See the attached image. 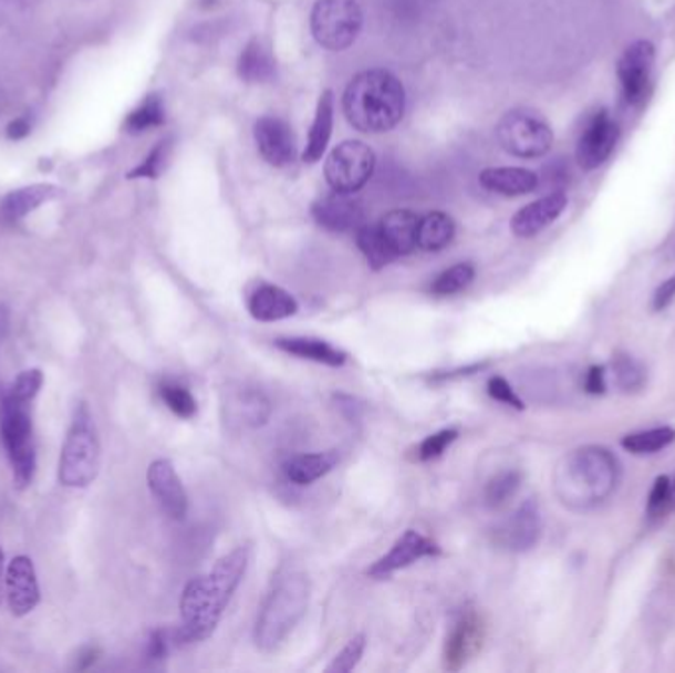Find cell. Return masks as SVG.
Wrapping results in <instances>:
<instances>
[{
  "label": "cell",
  "instance_id": "43",
  "mask_svg": "<svg viewBox=\"0 0 675 673\" xmlns=\"http://www.w3.org/2000/svg\"><path fill=\"white\" fill-rule=\"evenodd\" d=\"M675 299V275H672L669 279L662 282L660 287H657L656 291H654V297H652V309L657 310H666Z\"/></svg>",
  "mask_w": 675,
  "mask_h": 673
},
{
  "label": "cell",
  "instance_id": "45",
  "mask_svg": "<svg viewBox=\"0 0 675 673\" xmlns=\"http://www.w3.org/2000/svg\"><path fill=\"white\" fill-rule=\"evenodd\" d=\"M606 373H604L603 365H593L586 375H584V390L589 393H604L606 390V382H604Z\"/></svg>",
  "mask_w": 675,
  "mask_h": 673
},
{
  "label": "cell",
  "instance_id": "44",
  "mask_svg": "<svg viewBox=\"0 0 675 673\" xmlns=\"http://www.w3.org/2000/svg\"><path fill=\"white\" fill-rule=\"evenodd\" d=\"M168 648H170V642H168L165 630H156V632L150 634L146 654H148L150 660H163L168 654Z\"/></svg>",
  "mask_w": 675,
  "mask_h": 673
},
{
  "label": "cell",
  "instance_id": "18",
  "mask_svg": "<svg viewBox=\"0 0 675 673\" xmlns=\"http://www.w3.org/2000/svg\"><path fill=\"white\" fill-rule=\"evenodd\" d=\"M312 218L320 228L330 231H352L364 224L362 204L346 191H332L312 206Z\"/></svg>",
  "mask_w": 675,
  "mask_h": 673
},
{
  "label": "cell",
  "instance_id": "17",
  "mask_svg": "<svg viewBox=\"0 0 675 673\" xmlns=\"http://www.w3.org/2000/svg\"><path fill=\"white\" fill-rule=\"evenodd\" d=\"M7 597H9L10 612L14 617H27L37 609L40 602V587H38L37 569L32 559L27 556L14 557L7 569Z\"/></svg>",
  "mask_w": 675,
  "mask_h": 673
},
{
  "label": "cell",
  "instance_id": "41",
  "mask_svg": "<svg viewBox=\"0 0 675 673\" xmlns=\"http://www.w3.org/2000/svg\"><path fill=\"white\" fill-rule=\"evenodd\" d=\"M669 491H672V483L667 476H657L654 488L650 491L648 514L650 516H660L662 511L669 508Z\"/></svg>",
  "mask_w": 675,
  "mask_h": 673
},
{
  "label": "cell",
  "instance_id": "12",
  "mask_svg": "<svg viewBox=\"0 0 675 673\" xmlns=\"http://www.w3.org/2000/svg\"><path fill=\"white\" fill-rule=\"evenodd\" d=\"M440 553V547L429 539V537L423 536L415 529H407L395 543L392 549L385 553L384 557H380L370 569H367V577L372 579H385L390 574L397 573L399 569H405L409 565L417 563L419 559L425 557L438 556Z\"/></svg>",
  "mask_w": 675,
  "mask_h": 673
},
{
  "label": "cell",
  "instance_id": "47",
  "mask_svg": "<svg viewBox=\"0 0 675 673\" xmlns=\"http://www.w3.org/2000/svg\"><path fill=\"white\" fill-rule=\"evenodd\" d=\"M30 135V121L28 117H19L14 118L12 123H9V127H7V137L10 141H22V138L28 137Z\"/></svg>",
  "mask_w": 675,
  "mask_h": 673
},
{
  "label": "cell",
  "instance_id": "15",
  "mask_svg": "<svg viewBox=\"0 0 675 673\" xmlns=\"http://www.w3.org/2000/svg\"><path fill=\"white\" fill-rule=\"evenodd\" d=\"M541 531H543V521L538 501L526 500L510 518L503 521L502 528L498 529V541L510 551L526 553L538 546Z\"/></svg>",
  "mask_w": 675,
  "mask_h": 673
},
{
  "label": "cell",
  "instance_id": "1",
  "mask_svg": "<svg viewBox=\"0 0 675 673\" xmlns=\"http://www.w3.org/2000/svg\"><path fill=\"white\" fill-rule=\"evenodd\" d=\"M251 559V546H239L221 557L214 569L184 587L180 599L183 627L178 640L186 644L204 642L216 632L231 597L243 581Z\"/></svg>",
  "mask_w": 675,
  "mask_h": 673
},
{
  "label": "cell",
  "instance_id": "51",
  "mask_svg": "<svg viewBox=\"0 0 675 673\" xmlns=\"http://www.w3.org/2000/svg\"><path fill=\"white\" fill-rule=\"evenodd\" d=\"M669 508H675V480L672 483V491H669Z\"/></svg>",
  "mask_w": 675,
  "mask_h": 673
},
{
  "label": "cell",
  "instance_id": "24",
  "mask_svg": "<svg viewBox=\"0 0 675 673\" xmlns=\"http://www.w3.org/2000/svg\"><path fill=\"white\" fill-rule=\"evenodd\" d=\"M274 346L279 348L284 354L297 355L301 360H311V362L329 365V367H342L347 360L346 352L338 350V348L320 340V338H277Z\"/></svg>",
  "mask_w": 675,
  "mask_h": 673
},
{
  "label": "cell",
  "instance_id": "32",
  "mask_svg": "<svg viewBox=\"0 0 675 673\" xmlns=\"http://www.w3.org/2000/svg\"><path fill=\"white\" fill-rule=\"evenodd\" d=\"M675 443V428L656 427L648 431L632 433L622 438L621 445L632 455H652L657 451H664Z\"/></svg>",
  "mask_w": 675,
  "mask_h": 673
},
{
  "label": "cell",
  "instance_id": "19",
  "mask_svg": "<svg viewBox=\"0 0 675 673\" xmlns=\"http://www.w3.org/2000/svg\"><path fill=\"white\" fill-rule=\"evenodd\" d=\"M256 143L261 156L273 166L292 163L297 141L292 127L281 117L266 115L256 123Z\"/></svg>",
  "mask_w": 675,
  "mask_h": 673
},
{
  "label": "cell",
  "instance_id": "22",
  "mask_svg": "<svg viewBox=\"0 0 675 673\" xmlns=\"http://www.w3.org/2000/svg\"><path fill=\"white\" fill-rule=\"evenodd\" d=\"M60 196V188L54 184H32L19 190H12L0 201V218L4 221H20L28 214L37 211L42 204Z\"/></svg>",
  "mask_w": 675,
  "mask_h": 673
},
{
  "label": "cell",
  "instance_id": "9",
  "mask_svg": "<svg viewBox=\"0 0 675 673\" xmlns=\"http://www.w3.org/2000/svg\"><path fill=\"white\" fill-rule=\"evenodd\" d=\"M374 168V151L360 141H346L330 153L324 173L332 190L354 194L364 188Z\"/></svg>",
  "mask_w": 675,
  "mask_h": 673
},
{
  "label": "cell",
  "instance_id": "10",
  "mask_svg": "<svg viewBox=\"0 0 675 673\" xmlns=\"http://www.w3.org/2000/svg\"><path fill=\"white\" fill-rule=\"evenodd\" d=\"M621 138V127L606 110L594 111L586 118L577 141V163L583 170H594L611 158Z\"/></svg>",
  "mask_w": 675,
  "mask_h": 673
},
{
  "label": "cell",
  "instance_id": "8",
  "mask_svg": "<svg viewBox=\"0 0 675 673\" xmlns=\"http://www.w3.org/2000/svg\"><path fill=\"white\" fill-rule=\"evenodd\" d=\"M496 133L503 151L520 158L548 155L553 146V128L533 111H510L498 123Z\"/></svg>",
  "mask_w": 675,
  "mask_h": 673
},
{
  "label": "cell",
  "instance_id": "39",
  "mask_svg": "<svg viewBox=\"0 0 675 673\" xmlns=\"http://www.w3.org/2000/svg\"><path fill=\"white\" fill-rule=\"evenodd\" d=\"M42 383H44V373L40 372L38 367H32V370L20 373L19 377L10 383L9 390H4V392L14 400L32 403L42 390Z\"/></svg>",
  "mask_w": 675,
  "mask_h": 673
},
{
  "label": "cell",
  "instance_id": "11",
  "mask_svg": "<svg viewBox=\"0 0 675 673\" xmlns=\"http://www.w3.org/2000/svg\"><path fill=\"white\" fill-rule=\"evenodd\" d=\"M656 65V48L648 40H636L622 52L616 75L621 92L629 105H638L648 95L652 73Z\"/></svg>",
  "mask_w": 675,
  "mask_h": 673
},
{
  "label": "cell",
  "instance_id": "23",
  "mask_svg": "<svg viewBox=\"0 0 675 673\" xmlns=\"http://www.w3.org/2000/svg\"><path fill=\"white\" fill-rule=\"evenodd\" d=\"M419 219V216L409 209H393L390 214H385L382 221L377 224V228L384 234L385 241L390 244L395 256H409L411 251L417 247Z\"/></svg>",
  "mask_w": 675,
  "mask_h": 673
},
{
  "label": "cell",
  "instance_id": "38",
  "mask_svg": "<svg viewBox=\"0 0 675 673\" xmlns=\"http://www.w3.org/2000/svg\"><path fill=\"white\" fill-rule=\"evenodd\" d=\"M170 153V141H160L158 145L148 153L145 161L138 164L135 170L128 173L127 178L135 180V178H158L163 168H165L166 158Z\"/></svg>",
  "mask_w": 675,
  "mask_h": 673
},
{
  "label": "cell",
  "instance_id": "49",
  "mask_svg": "<svg viewBox=\"0 0 675 673\" xmlns=\"http://www.w3.org/2000/svg\"><path fill=\"white\" fill-rule=\"evenodd\" d=\"M2 571H4V556H2V549H0V602L4 597V579H2Z\"/></svg>",
  "mask_w": 675,
  "mask_h": 673
},
{
  "label": "cell",
  "instance_id": "30",
  "mask_svg": "<svg viewBox=\"0 0 675 673\" xmlns=\"http://www.w3.org/2000/svg\"><path fill=\"white\" fill-rule=\"evenodd\" d=\"M356 241L360 251L364 253L367 263H370L374 271L384 269V267H387V265L393 263L397 259V256L393 253L392 247L385 241L384 234L380 231L377 226L362 224L356 229Z\"/></svg>",
  "mask_w": 675,
  "mask_h": 673
},
{
  "label": "cell",
  "instance_id": "50",
  "mask_svg": "<svg viewBox=\"0 0 675 673\" xmlns=\"http://www.w3.org/2000/svg\"><path fill=\"white\" fill-rule=\"evenodd\" d=\"M198 2H200L201 9H211L218 0H198Z\"/></svg>",
  "mask_w": 675,
  "mask_h": 673
},
{
  "label": "cell",
  "instance_id": "2",
  "mask_svg": "<svg viewBox=\"0 0 675 673\" xmlns=\"http://www.w3.org/2000/svg\"><path fill=\"white\" fill-rule=\"evenodd\" d=\"M621 476V463L609 448L581 446L557 466V496L571 510H589L619 488Z\"/></svg>",
  "mask_w": 675,
  "mask_h": 673
},
{
  "label": "cell",
  "instance_id": "13",
  "mask_svg": "<svg viewBox=\"0 0 675 673\" xmlns=\"http://www.w3.org/2000/svg\"><path fill=\"white\" fill-rule=\"evenodd\" d=\"M486 628H484L482 617L476 612H465L455 622L450 634L445 642V667L448 672L463 670L480 650H482Z\"/></svg>",
  "mask_w": 675,
  "mask_h": 673
},
{
  "label": "cell",
  "instance_id": "27",
  "mask_svg": "<svg viewBox=\"0 0 675 673\" xmlns=\"http://www.w3.org/2000/svg\"><path fill=\"white\" fill-rule=\"evenodd\" d=\"M332 125H334V95L326 90L320 95L319 105H316V115L312 121L309 143L302 153L304 163H319L322 155L326 153V146L332 137Z\"/></svg>",
  "mask_w": 675,
  "mask_h": 673
},
{
  "label": "cell",
  "instance_id": "5",
  "mask_svg": "<svg viewBox=\"0 0 675 673\" xmlns=\"http://www.w3.org/2000/svg\"><path fill=\"white\" fill-rule=\"evenodd\" d=\"M101 466V443L87 403H80L68 431L58 478L68 488H87L97 478Z\"/></svg>",
  "mask_w": 675,
  "mask_h": 673
},
{
  "label": "cell",
  "instance_id": "46",
  "mask_svg": "<svg viewBox=\"0 0 675 673\" xmlns=\"http://www.w3.org/2000/svg\"><path fill=\"white\" fill-rule=\"evenodd\" d=\"M101 650L97 646L83 648L82 652L77 654L75 660V670L83 672V670H90L97 660H100Z\"/></svg>",
  "mask_w": 675,
  "mask_h": 673
},
{
  "label": "cell",
  "instance_id": "42",
  "mask_svg": "<svg viewBox=\"0 0 675 673\" xmlns=\"http://www.w3.org/2000/svg\"><path fill=\"white\" fill-rule=\"evenodd\" d=\"M488 393H490L492 400L506 403V405H510L513 410H526L523 401L518 397V393L513 392V387L503 377H492L488 382Z\"/></svg>",
  "mask_w": 675,
  "mask_h": 673
},
{
  "label": "cell",
  "instance_id": "33",
  "mask_svg": "<svg viewBox=\"0 0 675 673\" xmlns=\"http://www.w3.org/2000/svg\"><path fill=\"white\" fill-rule=\"evenodd\" d=\"M475 267L470 263H458L450 267L447 271L438 275L437 279L430 284V291L437 297H448L465 291L470 282L475 281Z\"/></svg>",
  "mask_w": 675,
  "mask_h": 673
},
{
  "label": "cell",
  "instance_id": "31",
  "mask_svg": "<svg viewBox=\"0 0 675 673\" xmlns=\"http://www.w3.org/2000/svg\"><path fill=\"white\" fill-rule=\"evenodd\" d=\"M165 103H163V97L153 93V95H148V97L138 105L137 110H133L128 113L127 121H125V131L131 133V135H141V133L150 131V128L165 125Z\"/></svg>",
  "mask_w": 675,
  "mask_h": 673
},
{
  "label": "cell",
  "instance_id": "28",
  "mask_svg": "<svg viewBox=\"0 0 675 673\" xmlns=\"http://www.w3.org/2000/svg\"><path fill=\"white\" fill-rule=\"evenodd\" d=\"M239 77L247 83L269 82L274 75V60L261 40H251L239 55Z\"/></svg>",
  "mask_w": 675,
  "mask_h": 673
},
{
  "label": "cell",
  "instance_id": "26",
  "mask_svg": "<svg viewBox=\"0 0 675 673\" xmlns=\"http://www.w3.org/2000/svg\"><path fill=\"white\" fill-rule=\"evenodd\" d=\"M340 463L336 451H324V453H311V455L291 456L283 465L287 480L297 486H309L332 473Z\"/></svg>",
  "mask_w": 675,
  "mask_h": 673
},
{
  "label": "cell",
  "instance_id": "20",
  "mask_svg": "<svg viewBox=\"0 0 675 673\" xmlns=\"http://www.w3.org/2000/svg\"><path fill=\"white\" fill-rule=\"evenodd\" d=\"M567 204L569 200L563 191H551L548 196L523 206L511 218L510 228L513 236L523 237V239L538 236L565 211Z\"/></svg>",
  "mask_w": 675,
  "mask_h": 673
},
{
  "label": "cell",
  "instance_id": "21",
  "mask_svg": "<svg viewBox=\"0 0 675 673\" xmlns=\"http://www.w3.org/2000/svg\"><path fill=\"white\" fill-rule=\"evenodd\" d=\"M247 309L259 322H277V320L294 317L299 310V302L291 292L266 282V284H259L256 291L249 294Z\"/></svg>",
  "mask_w": 675,
  "mask_h": 673
},
{
  "label": "cell",
  "instance_id": "4",
  "mask_svg": "<svg viewBox=\"0 0 675 673\" xmlns=\"http://www.w3.org/2000/svg\"><path fill=\"white\" fill-rule=\"evenodd\" d=\"M311 602V581L297 569H283L274 577L256 620V644L261 652H274L304 619Z\"/></svg>",
  "mask_w": 675,
  "mask_h": 673
},
{
  "label": "cell",
  "instance_id": "14",
  "mask_svg": "<svg viewBox=\"0 0 675 673\" xmlns=\"http://www.w3.org/2000/svg\"><path fill=\"white\" fill-rule=\"evenodd\" d=\"M146 483L150 494L160 504V508L173 519H184L188 514V494L184 490L183 480L168 458L153 460L146 473Z\"/></svg>",
  "mask_w": 675,
  "mask_h": 673
},
{
  "label": "cell",
  "instance_id": "35",
  "mask_svg": "<svg viewBox=\"0 0 675 673\" xmlns=\"http://www.w3.org/2000/svg\"><path fill=\"white\" fill-rule=\"evenodd\" d=\"M521 473L518 470H506L498 476H494L492 480L484 490V500L490 508H500L506 501L511 500L516 496V491L520 490Z\"/></svg>",
  "mask_w": 675,
  "mask_h": 673
},
{
  "label": "cell",
  "instance_id": "40",
  "mask_svg": "<svg viewBox=\"0 0 675 673\" xmlns=\"http://www.w3.org/2000/svg\"><path fill=\"white\" fill-rule=\"evenodd\" d=\"M458 438L457 428H443L435 435H429L420 443L417 448V460L420 463H429L447 451L448 446L453 445Z\"/></svg>",
  "mask_w": 675,
  "mask_h": 673
},
{
  "label": "cell",
  "instance_id": "16",
  "mask_svg": "<svg viewBox=\"0 0 675 673\" xmlns=\"http://www.w3.org/2000/svg\"><path fill=\"white\" fill-rule=\"evenodd\" d=\"M224 415L231 425L246 428L263 427L271 417V401L257 387L238 385L226 392Z\"/></svg>",
  "mask_w": 675,
  "mask_h": 673
},
{
  "label": "cell",
  "instance_id": "25",
  "mask_svg": "<svg viewBox=\"0 0 675 673\" xmlns=\"http://www.w3.org/2000/svg\"><path fill=\"white\" fill-rule=\"evenodd\" d=\"M480 184L486 190L502 196H526L539 186L538 174L528 168L518 166H502V168H486L480 174Z\"/></svg>",
  "mask_w": 675,
  "mask_h": 673
},
{
  "label": "cell",
  "instance_id": "3",
  "mask_svg": "<svg viewBox=\"0 0 675 673\" xmlns=\"http://www.w3.org/2000/svg\"><path fill=\"white\" fill-rule=\"evenodd\" d=\"M344 115L362 133L392 131L405 113L403 83L385 70L357 73L344 92Z\"/></svg>",
  "mask_w": 675,
  "mask_h": 673
},
{
  "label": "cell",
  "instance_id": "36",
  "mask_svg": "<svg viewBox=\"0 0 675 673\" xmlns=\"http://www.w3.org/2000/svg\"><path fill=\"white\" fill-rule=\"evenodd\" d=\"M160 397L165 401L166 407L178 417L193 418L198 413V403L194 400L193 393L180 383H163L160 385Z\"/></svg>",
  "mask_w": 675,
  "mask_h": 673
},
{
  "label": "cell",
  "instance_id": "29",
  "mask_svg": "<svg viewBox=\"0 0 675 673\" xmlns=\"http://www.w3.org/2000/svg\"><path fill=\"white\" fill-rule=\"evenodd\" d=\"M455 237V221L443 211H430L419 219L417 247L423 251H440Z\"/></svg>",
  "mask_w": 675,
  "mask_h": 673
},
{
  "label": "cell",
  "instance_id": "48",
  "mask_svg": "<svg viewBox=\"0 0 675 673\" xmlns=\"http://www.w3.org/2000/svg\"><path fill=\"white\" fill-rule=\"evenodd\" d=\"M10 330V310L7 304L0 302V344L4 342V338L9 336Z\"/></svg>",
  "mask_w": 675,
  "mask_h": 673
},
{
  "label": "cell",
  "instance_id": "6",
  "mask_svg": "<svg viewBox=\"0 0 675 673\" xmlns=\"http://www.w3.org/2000/svg\"><path fill=\"white\" fill-rule=\"evenodd\" d=\"M32 403L0 392V441L12 466L17 488H27L37 473V443L32 428Z\"/></svg>",
  "mask_w": 675,
  "mask_h": 673
},
{
  "label": "cell",
  "instance_id": "7",
  "mask_svg": "<svg viewBox=\"0 0 675 673\" xmlns=\"http://www.w3.org/2000/svg\"><path fill=\"white\" fill-rule=\"evenodd\" d=\"M362 22L364 17L356 0H316L312 9V34L320 46L332 52L352 46Z\"/></svg>",
  "mask_w": 675,
  "mask_h": 673
},
{
  "label": "cell",
  "instance_id": "37",
  "mask_svg": "<svg viewBox=\"0 0 675 673\" xmlns=\"http://www.w3.org/2000/svg\"><path fill=\"white\" fill-rule=\"evenodd\" d=\"M365 646H367V638L365 634H356L347 640L346 646L338 652L336 658L332 660V664L326 667L329 673H350L356 670L360 660L364 658Z\"/></svg>",
  "mask_w": 675,
  "mask_h": 673
},
{
  "label": "cell",
  "instance_id": "34",
  "mask_svg": "<svg viewBox=\"0 0 675 673\" xmlns=\"http://www.w3.org/2000/svg\"><path fill=\"white\" fill-rule=\"evenodd\" d=\"M612 372L619 387L624 392H640L646 383V370L632 355L619 354L612 362Z\"/></svg>",
  "mask_w": 675,
  "mask_h": 673
}]
</instances>
